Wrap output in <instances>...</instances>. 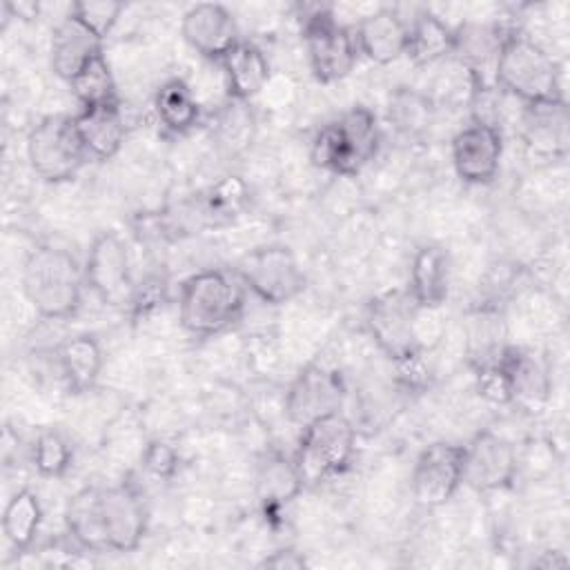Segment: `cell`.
Instances as JSON below:
<instances>
[{
    "instance_id": "cell-16",
    "label": "cell",
    "mask_w": 570,
    "mask_h": 570,
    "mask_svg": "<svg viewBox=\"0 0 570 570\" xmlns=\"http://www.w3.org/2000/svg\"><path fill=\"white\" fill-rule=\"evenodd\" d=\"M180 33L196 53L218 62L232 47L240 42L236 18L218 2H200L189 7L180 20Z\"/></svg>"
},
{
    "instance_id": "cell-35",
    "label": "cell",
    "mask_w": 570,
    "mask_h": 570,
    "mask_svg": "<svg viewBox=\"0 0 570 570\" xmlns=\"http://www.w3.org/2000/svg\"><path fill=\"white\" fill-rule=\"evenodd\" d=\"M69 11L82 22L87 24L98 38H107L111 33V29L116 27L118 18L125 11L122 2L116 0H82V2H73L69 7Z\"/></svg>"
},
{
    "instance_id": "cell-19",
    "label": "cell",
    "mask_w": 570,
    "mask_h": 570,
    "mask_svg": "<svg viewBox=\"0 0 570 570\" xmlns=\"http://www.w3.org/2000/svg\"><path fill=\"white\" fill-rule=\"evenodd\" d=\"M358 53L376 65H390L405 56L407 22L394 9H376L365 13L352 29Z\"/></svg>"
},
{
    "instance_id": "cell-31",
    "label": "cell",
    "mask_w": 570,
    "mask_h": 570,
    "mask_svg": "<svg viewBox=\"0 0 570 570\" xmlns=\"http://www.w3.org/2000/svg\"><path fill=\"white\" fill-rule=\"evenodd\" d=\"M73 96L78 98L80 107H94V105H107L118 102L116 94V80L109 69V62L102 56H98L94 62H89L71 82H69Z\"/></svg>"
},
{
    "instance_id": "cell-32",
    "label": "cell",
    "mask_w": 570,
    "mask_h": 570,
    "mask_svg": "<svg viewBox=\"0 0 570 570\" xmlns=\"http://www.w3.org/2000/svg\"><path fill=\"white\" fill-rule=\"evenodd\" d=\"M71 461H73V448L62 432L53 428L38 432L31 445V463L40 476L60 479L67 474Z\"/></svg>"
},
{
    "instance_id": "cell-36",
    "label": "cell",
    "mask_w": 570,
    "mask_h": 570,
    "mask_svg": "<svg viewBox=\"0 0 570 570\" xmlns=\"http://www.w3.org/2000/svg\"><path fill=\"white\" fill-rule=\"evenodd\" d=\"M503 347V345H501ZM476 390L494 405H512V390L505 367L499 361V352L485 361L476 363Z\"/></svg>"
},
{
    "instance_id": "cell-34",
    "label": "cell",
    "mask_w": 570,
    "mask_h": 570,
    "mask_svg": "<svg viewBox=\"0 0 570 570\" xmlns=\"http://www.w3.org/2000/svg\"><path fill=\"white\" fill-rule=\"evenodd\" d=\"M432 102L428 96L416 91H399L390 102V118L405 134H416L430 122Z\"/></svg>"
},
{
    "instance_id": "cell-37",
    "label": "cell",
    "mask_w": 570,
    "mask_h": 570,
    "mask_svg": "<svg viewBox=\"0 0 570 570\" xmlns=\"http://www.w3.org/2000/svg\"><path fill=\"white\" fill-rule=\"evenodd\" d=\"M140 463L147 474L156 479H171L178 472L180 465V454L176 445H171L165 439H154L142 448Z\"/></svg>"
},
{
    "instance_id": "cell-9",
    "label": "cell",
    "mask_w": 570,
    "mask_h": 570,
    "mask_svg": "<svg viewBox=\"0 0 570 570\" xmlns=\"http://www.w3.org/2000/svg\"><path fill=\"white\" fill-rule=\"evenodd\" d=\"M236 274L256 298L269 305H283L305 289V272L294 252L285 245H263L247 252Z\"/></svg>"
},
{
    "instance_id": "cell-18",
    "label": "cell",
    "mask_w": 570,
    "mask_h": 570,
    "mask_svg": "<svg viewBox=\"0 0 570 570\" xmlns=\"http://www.w3.org/2000/svg\"><path fill=\"white\" fill-rule=\"evenodd\" d=\"M102 38L82 24L71 11L53 27L51 69L65 82H71L89 62L102 56Z\"/></svg>"
},
{
    "instance_id": "cell-11",
    "label": "cell",
    "mask_w": 570,
    "mask_h": 570,
    "mask_svg": "<svg viewBox=\"0 0 570 570\" xmlns=\"http://www.w3.org/2000/svg\"><path fill=\"white\" fill-rule=\"evenodd\" d=\"M463 485V445L432 443L421 450L412 470V497L425 508L445 505Z\"/></svg>"
},
{
    "instance_id": "cell-5",
    "label": "cell",
    "mask_w": 570,
    "mask_h": 570,
    "mask_svg": "<svg viewBox=\"0 0 570 570\" xmlns=\"http://www.w3.org/2000/svg\"><path fill=\"white\" fill-rule=\"evenodd\" d=\"M356 450V430L341 412L301 428L294 463L305 485H318L347 470Z\"/></svg>"
},
{
    "instance_id": "cell-29",
    "label": "cell",
    "mask_w": 570,
    "mask_h": 570,
    "mask_svg": "<svg viewBox=\"0 0 570 570\" xmlns=\"http://www.w3.org/2000/svg\"><path fill=\"white\" fill-rule=\"evenodd\" d=\"M42 505L33 490L22 488L18 490L4 505L2 512V532L4 539L16 550H27L40 530L42 523Z\"/></svg>"
},
{
    "instance_id": "cell-24",
    "label": "cell",
    "mask_w": 570,
    "mask_h": 570,
    "mask_svg": "<svg viewBox=\"0 0 570 570\" xmlns=\"http://www.w3.org/2000/svg\"><path fill=\"white\" fill-rule=\"evenodd\" d=\"M456 49V29L432 11H419L407 22V47L405 56L416 67H430L445 60Z\"/></svg>"
},
{
    "instance_id": "cell-26",
    "label": "cell",
    "mask_w": 570,
    "mask_h": 570,
    "mask_svg": "<svg viewBox=\"0 0 570 570\" xmlns=\"http://www.w3.org/2000/svg\"><path fill=\"white\" fill-rule=\"evenodd\" d=\"M65 525L78 548L87 552L109 550L100 508V488H82L67 501Z\"/></svg>"
},
{
    "instance_id": "cell-27",
    "label": "cell",
    "mask_w": 570,
    "mask_h": 570,
    "mask_svg": "<svg viewBox=\"0 0 570 570\" xmlns=\"http://www.w3.org/2000/svg\"><path fill=\"white\" fill-rule=\"evenodd\" d=\"M305 488L294 459L272 452L263 459L256 472V497L265 510L281 508L294 501Z\"/></svg>"
},
{
    "instance_id": "cell-2",
    "label": "cell",
    "mask_w": 570,
    "mask_h": 570,
    "mask_svg": "<svg viewBox=\"0 0 570 570\" xmlns=\"http://www.w3.org/2000/svg\"><path fill=\"white\" fill-rule=\"evenodd\" d=\"M85 267L60 247L31 249L22 267V292L31 307L49 321L71 318L82 305Z\"/></svg>"
},
{
    "instance_id": "cell-23",
    "label": "cell",
    "mask_w": 570,
    "mask_h": 570,
    "mask_svg": "<svg viewBox=\"0 0 570 570\" xmlns=\"http://www.w3.org/2000/svg\"><path fill=\"white\" fill-rule=\"evenodd\" d=\"M220 67L225 73L227 98L247 102L256 94H261L269 80V62L265 53L247 40H240L232 47L223 58Z\"/></svg>"
},
{
    "instance_id": "cell-15",
    "label": "cell",
    "mask_w": 570,
    "mask_h": 570,
    "mask_svg": "<svg viewBox=\"0 0 570 570\" xmlns=\"http://www.w3.org/2000/svg\"><path fill=\"white\" fill-rule=\"evenodd\" d=\"M345 399L343 381L323 365H305L285 392V414L289 423L305 428L316 419L341 412Z\"/></svg>"
},
{
    "instance_id": "cell-12",
    "label": "cell",
    "mask_w": 570,
    "mask_h": 570,
    "mask_svg": "<svg viewBox=\"0 0 570 570\" xmlns=\"http://www.w3.org/2000/svg\"><path fill=\"white\" fill-rule=\"evenodd\" d=\"M519 456L514 445L492 430L476 432L463 445V483L476 492H497L514 483Z\"/></svg>"
},
{
    "instance_id": "cell-20",
    "label": "cell",
    "mask_w": 570,
    "mask_h": 570,
    "mask_svg": "<svg viewBox=\"0 0 570 570\" xmlns=\"http://www.w3.org/2000/svg\"><path fill=\"white\" fill-rule=\"evenodd\" d=\"M73 122L89 158L109 160L120 151L127 134L120 102L80 107Z\"/></svg>"
},
{
    "instance_id": "cell-21",
    "label": "cell",
    "mask_w": 570,
    "mask_h": 570,
    "mask_svg": "<svg viewBox=\"0 0 570 570\" xmlns=\"http://www.w3.org/2000/svg\"><path fill=\"white\" fill-rule=\"evenodd\" d=\"M407 294L423 309H439L450 289V258L439 245H421L410 265Z\"/></svg>"
},
{
    "instance_id": "cell-10",
    "label": "cell",
    "mask_w": 570,
    "mask_h": 570,
    "mask_svg": "<svg viewBox=\"0 0 570 570\" xmlns=\"http://www.w3.org/2000/svg\"><path fill=\"white\" fill-rule=\"evenodd\" d=\"M85 281L89 289L111 307H129L134 294L127 243L116 232H100L87 252Z\"/></svg>"
},
{
    "instance_id": "cell-7",
    "label": "cell",
    "mask_w": 570,
    "mask_h": 570,
    "mask_svg": "<svg viewBox=\"0 0 570 570\" xmlns=\"http://www.w3.org/2000/svg\"><path fill=\"white\" fill-rule=\"evenodd\" d=\"M303 42L309 69L323 85L350 76L361 56L354 31L338 22L327 7H316L303 16Z\"/></svg>"
},
{
    "instance_id": "cell-14",
    "label": "cell",
    "mask_w": 570,
    "mask_h": 570,
    "mask_svg": "<svg viewBox=\"0 0 570 570\" xmlns=\"http://www.w3.org/2000/svg\"><path fill=\"white\" fill-rule=\"evenodd\" d=\"M100 508L107 532V546L114 552H134L149 521V510L142 490L131 479L100 488Z\"/></svg>"
},
{
    "instance_id": "cell-28",
    "label": "cell",
    "mask_w": 570,
    "mask_h": 570,
    "mask_svg": "<svg viewBox=\"0 0 570 570\" xmlns=\"http://www.w3.org/2000/svg\"><path fill=\"white\" fill-rule=\"evenodd\" d=\"M154 109L160 125L171 134H187L200 120V105L180 78L165 80L154 98Z\"/></svg>"
},
{
    "instance_id": "cell-38",
    "label": "cell",
    "mask_w": 570,
    "mask_h": 570,
    "mask_svg": "<svg viewBox=\"0 0 570 570\" xmlns=\"http://www.w3.org/2000/svg\"><path fill=\"white\" fill-rule=\"evenodd\" d=\"M165 298V281L160 276H147L145 281L134 285V294L129 307L134 314H147L149 309L158 307Z\"/></svg>"
},
{
    "instance_id": "cell-30",
    "label": "cell",
    "mask_w": 570,
    "mask_h": 570,
    "mask_svg": "<svg viewBox=\"0 0 570 570\" xmlns=\"http://www.w3.org/2000/svg\"><path fill=\"white\" fill-rule=\"evenodd\" d=\"M249 203V187L240 176H223L203 196V216L212 223H225L238 216Z\"/></svg>"
},
{
    "instance_id": "cell-3",
    "label": "cell",
    "mask_w": 570,
    "mask_h": 570,
    "mask_svg": "<svg viewBox=\"0 0 570 570\" xmlns=\"http://www.w3.org/2000/svg\"><path fill=\"white\" fill-rule=\"evenodd\" d=\"M245 309V285L234 272L203 269L183 281L178 318L191 336H214L229 330Z\"/></svg>"
},
{
    "instance_id": "cell-6",
    "label": "cell",
    "mask_w": 570,
    "mask_h": 570,
    "mask_svg": "<svg viewBox=\"0 0 570 570\" xmlns=\"http://www.w3.org/2000/svg\"><path fill=\"white\" fill-rule=\"evenodd\" d=\"M31 169L47 183L71 180L89 158L76 131L73 116H45L27 136Z\"/></svg>"
},
{
    "instance_id": "cell-1",
    "label": "cell",
    "mask_w": 570,
    "mask_h": 570,
    "mask_svg": "<svg viewBox=\"0 0 570 570\" xmlns=\"http://www.w3.org/2000/svg\"><path fill=\"white\" fill-rule=\"evenodd\" d=\"M494 82L523 105L563 100L561 73L554 58L521 31L501 33Z\"/></svg>"
},
{
    "instance_id": "cell-25",
    "label": "cell",
    "mask_w": 570,
    "mask_h": 570,
    "mask_svg": "<svg viewBox=\"0 0 570 570\" xmlns=\"http://www.w3.org/2000/svg\"><path fill=\"white\" fill-rule=\"evenodd\" d=\"M102 347L94 334H76L58 347V365L71 394L89 392L102 372Z\"/></svg>"
},
{
    "instance_id": "cell-4",
    "label": "cell",
    "mask_w": 570,
    "mask_h": 570,
    "mask_svg": "<svg viewBox=\"0 0 570 570\" xmlns=\"http://www.w3.org/2000/svg\"><path fill=\"white\" fill-rule=\"evenodd\" d=\"M379 142L376 114L356 105L314 134L309 158L316 167L336 176H356L376 156Z\"/></svg>"
},
{
    "instance_id": "cell-33",
    "label": "cell",
    "mask_w": 570,
    "mask_h": 570,
    "mask_svg": "<svg viewBox=\"0 0 570 570\" xmlns=\"http://www.w3.org/2000/svg\"><path fill=\"white\" fill-rule=\"evenodd\" d=\"M254 136V116L240 100H227L218 114V138L220 145L238 151L249 145Z\"/></svg>"
},
{
    "instance_id": "cell-22",
    "label": "cell",
    "mask_w": 570,
    "mask_h": 570,
    "mask_svg": "<svg viewBox=\"0 0 570 570\" xmlns=\"http://www.w3.org/2000/svg\"><path fill=\"white\" fill-rule=\"evenodd\" d=\"M499 361L510 379L512 405L539 412L550 399V376L546 367L532 354L514 345H503Z\"/></svg>"
},
{
    "instance_id": "cell-13",
    "label": "cell",
    "mask_w": 570,
    "mask_h": 570,
    "mask_svg": "<svg viewBox=\"0 0 570 570\" xmlns=\"http://www.w3.org/2000/svg\"><path fill=\"white\" fill-rule=\"evenodd\" d=\"M450 151L454 171L463 183L485 185L501 167L503 134L494 122L474 118L454 134Z\"/></svg>"
},
{
    "instance_id": "cell-17",
    "label": "cell",
    "mask_w": 570,
    "mask_h": 570,
    "mask_svg": "<svg viewBox=\"0 0 570 570\" xmlns=\"http://www.w3.org/2000/svg\"><path fill=\"white\" fill-rule=\"evenodd\" d=\"M521 134L525 149L541 160H559L570 147V118L566 100L523 105Z\"/></svg>"
},
{
    "instance_id": "cell-8",
    "label": "cell",
    "mask_w": 570,
    "mask_h": 570,
    "mask_svg": "<svg viewBox=\"0 0 570 570\" xmlns=\"http://www.w3.org/2000/svg\"><path fill=\"white\" fill-rule=\"evenodd\" d=\"M365 325L379 350L392 363L425 352L419 341V305L407 289L376 294L365 307Z\"/></svg>"
},
{
    "instance_id": "cell-39",
    "label": "cell",
    "mask_w": 570,
    "mask_h": 570,
    "mask_svg": "<svg viewBox=\"0 0 570 570\" xmlns=\"http://www.w3.org/2000/svg\"><path fill=\"white\" fill-rule=\"evenodd\" d=\"M305 566H307V559L303 557V552H296L294 548H281L261 561V568H276V570H301Z\"/></svg>"
}]
</instances>
